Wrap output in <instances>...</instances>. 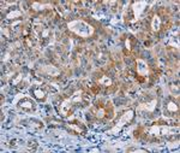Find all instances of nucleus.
Returning <instances> with one entry per match:
<instances>
[{
    "mask_svg": "<svg viewBox=\"0 0 180 153\" xmlns=\"http://www.w3.org/2000/svg\"><path fill=\"white\" fill-rule=\"evenodd\" d=\"M42 71H43L45 74H47V75H49V76H52V77L60 75V71H59L55 67H53V65H46V67H43V68H42Z\"/></svg>",
    "mask_w": 180,
    "mask_h": 153,
    "instance_id": "obj_6",
    "label": "nucleus"
},
{
    "mask_svg": "<svg viewBox=\"0 0 180 153\" xmlns=\"http://www.w3.org/2000/svg\"><path fill=\"white\" fill-rule=\"evenodd\" d=\"M148 5L147 1H138V2H135L133 5H132V10H133V13H135V17L138 18L140 15H142V12H143V10L144 7Z\"/></svg>",
    "mask_w": 180,
    "mask_h": 153,
    "instance_id": "obj_5",
    "label": "nucleus"
},
{
    "mask_svg": "<svg viewBox=\"0 0 180 153\" xmlns=\"http://www.w3.org/2000/svg\"><path fill=\"white\" fill-rule=\"evenodd\" d=\"M31 6H33V9H35L36 11H40V10H43V9H50V7H52V5H49V4L42 5L40 2H34Z\"/></svg>",
    "mask_w": 180,
    "mask_h": 153,
    "instance_id": "obj_13",
    "label": "nucleus"
},
{
    "mask_svg": "<svg viewBox=\"0 0 180 153\" xmlns=\"http://www.w3.org/2000/svg\"><path fill=\"white\" fill-rule=\"evenodd\" d=\"M98 83L101 86H105V87H109V86L112 85V80L108 76H102L98 80Z\"/></svg>",
    "mask_w": 180,
    "mask_h": 153,
    "instance_id": "obj_12",
    "label": "nucleus"
},
{
    "mask_svg": "<svg viewBox=\"0 0 180 153\" xmlns=\"http://www.w3.org/2000/svg\"><path fill=\"white\" fill-rule=\"evenodd\" d=\"M34 95L37 99H43L46 96V91L42 88H34Z\"/></svg>",
    "mask_w": 180,
    "mask_h": 153,
    "instance_id": "obj_11",
    "label": "nucleus"
},
{
    "mask_svg": "<svg viewBox=\"0 0 180 153\" xmlns=\"http://www.w3.org/2000/svg\"><path fill=\"white\" fill-rule=\"evenodd\" d=\"M137 72L140 76H147L149 74V68H148V64L145 60L140 59V58L137 59Z\"/></svg>",
    "mask_w": 180,
    "mask_h": 153,
    "instance_id": "obj_4",
    "label": "nucleus"
},
{
    "mask_svg": "<svg viewBox=\"0 0 180 153\" xmlns=\"http://www.w3.org/2000/svg\"><path fill=\"white\" fill-rule=\"evenodd\" d=\"M103 116H105V109L101 107V109H98V111H97V117L98 118H102Z\"/></svg>",
    "mask_w": 180,
    "mask_h": 153,
    "instance_id": "obj_16",
    "label": "nucleus"
},
{
    "mask_svg": "<svg viewBox=\"0 0 180 153\" xmlns=\"http://www.w3.org/2000/svg\"><path fill=\"white\" fill-rule=\"evenodd\" d=\"M82 94H83L82 91H76V92L72 94V96L70 98L71 102L73 104V102H81V101H82Z\"/></svg>",
    "mask_w": 180,
    "mask_h": 153,
    "instance_id": "obj_10",
    "label": "nucleus"
},
{
    "mask_svg": "<svg viewBox=\"0 0 180 153\" xmlns=\"http://www.w3.org/2000/svg\"><path fill=\"white\" fill-rule=\"evenodd\" d=\"M21 80H22V74H18L16 78H15L13 81H12V83H13V85H17V83H18V82H19Z\"/></svg>",
    "mask_w": 180,
    "mask_h": 153,
    "instance_id": "obj_17",
    "label": "nucleus"
},
{
    "mask_svg": "<svg viewBox=\"0 0 180 153\" xmlns=\"http://www.w3.org/2000/svg\"><path fill=\"white\" fill-rule=\"evenodd\" d=\"M167 110L171 111V112H177L178 111V105L174 101H169L167 105Z\"/></svg>",
    "mask_w": 180,
    "mask_h": 153,
    "instance_id": "obj_15",
    "label": "nucleus"
},
{
    "mask_svg": "<svg viewBox=\"0 0 180 153\" xmlns=\"http://www.w3.org/2000/svg\"><path fill=\"white\" fill-rule=\"evenodd\" d=\"M15 104H18L19 107L22 109H26V110H30L35 106L34 101L28 96V95H18L16 99H15Z\"/></svg>",
    "mask_w": 180,
    "mask_h": 153,
    "instance_id": "obj_2",
    "label": "nucleus"
},
{
    "mask_svg": "<svg viewBox=\"0 0 180 153\" xmlns=\"http://www.w3.org/2000/svg\"><path fill=\"white\" fill-rule=\"evenodd\" d=\"M151 28L155 32L160 30V28H161V19H160V17L157 15H155L154 18H153V21H151Z\"/></svg>",
    "mask_w": 180,
    "mask_h": 153,
    "instance_id": "obj_9",
    "label": "nucleus"
},
{
    "mask_svg": "<svg viewBox=\"0 0 180 153\" xmlns=\"http://www.w3.org/2000/svg\"><path fill=\"white\" fill-rule=\"evenodd\" d=\"M69 29L72 30L74 34L79 35L82 37H89L94 34V28L90 26L89 23H87L83 19H74L71 21L69 24Z\"/></svg>",
    "mask_w": 180,
    "mask_h": 153,
    "instance_id": "obj_1",
    "label": "nucleus"
},
{
    "mask_svg": "<svg viewBox=\"0 0 180 153\" xmlns=\"http://www.w3.org/2000/svg\"><path fill=\"white\" fill-rule=\"evenodd\" d=\"M156 105H157V100L154 99V100H151V101L148 102V104H143V105H140V109L147 110V111H149V112H153V111L155 110Z\"/></svg>",
    "mask_w": 180,
    "mask_h": 153,
    "instance_id": "obj_8",
    "label": "nucleus"
},
{
    "mask_svg": "<svg viewBox=\"0 0 180 153\" xmlns=\"http://www.w3.org/2000/svg\"><path fill=\"white\" fill-rule=\"evenodd\" d=\"M132 118H133V111H131V110L126 111L123 116H121L120 121L116 123V126L112 129V133H118V131H119V130H120V129H121L126 123H129Z\"/></svg>",
    "mask_w": 180,
    "mask_h": 153,
    "instance_id": "obj_3",
    "label": "nucleus"
},
{
    "mask_svg": "<svg viewBox=\"0 0 180 153\" xmlns=\"http://www.w3.org/2000/svg\"><path fill=\"white\" fill-rule=\"evenodd\" d=\"M71 105H72V102H71V100H70V99H65L64 101L61 102L60 111H61V113H63L64 116H67L69 111L71 110Z\"/></svg>",
    "mask_w": 180,
    "mask_h": 153,
    "instance_id": "obj_7",
    "label": "nucleus"
},
{
    "mask_svg": "<svg viewBox=\"0 0 180 153\" xmlns=\"http://www.w3.org/2000/svg\"><path fill=\"white\" fill-rule=\"evenodd\" d=\"M126 47L130 50V47H131V43H130V41L129 40H126Z\"/></svg>",
    "mask_w": 180,
    "mask_h": 153,
    "instance_id": "obj_18",
    "label": "nucleus"
},
{
    "mask_svg": "<svg viewBox=\"0 0 180 153\" xmlns=\"http://www.w3.org/2000/svg\"><path fill=\"white\" fill-rule=\"evenodd\" d=\"M19 16H22V12L16 10V11H12V12L7 13L6 18H7V19H12V18H17V17H19Z\"/></svg>",
    "mask_w": 180,
    "mask_h": 153,
    "instance_id": "obj_14",
    "label": "nucleus"
}]
</instances>
